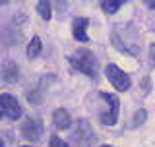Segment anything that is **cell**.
Here are the masks:
<instances>
[{"mask_svg":"<svg viewBox=\"0 0 155 147\" xmlns=\"http://www.w3.org/2000/svg\"><path fill=\"white\" fill-rule=\"evenodd\" d=\"M0 110H2V114L8 116L10 120L21 118V106H19L18 99L14 95H8V93L0 95Z\"/></svg>","mask_w":155,"mask_h":147,"instance_id":"cell-5","label":"cell"},{"mask_svg":"<svg viewBox=\"0 0 155 147\" xmlns=\"http://www.w3.org/2000/svg\"><path fill=\"white\" fill-rule=\"evenodd\" d=\"M2 77L8 83H16L19 80V68L14 60H6L2 64Z\"/></svg>","mask_w":155,"mask_h":147,"instance_id":"cell-8","label":"cell"},{"mask_svg":"<svg viewBox=\"0 0 155 147\" xmlns=\"http://www.w3.org/2000/svg\"><path fill=\"white\" fill-rule=\"evenodd\" d=\"M37 12H39V16L45 19V21H48L51 16H52L51 14V4L45 2V0H43V2H37Z\"/></svg>","mask_w":155,"mask_h":147,"instance_id":"cell-12","label":"cell"},{"mask_svg":"<svg viewBox=\"0 0 155 147\" xmlns=\"http://www.w3.org/2000/svg\"><path fill=\"white\" fill-rule=\"evenodd\" d=\"M21 147H33V145H21Z\"/></svg>","mask_w":155,"mask_h":147,"instance_id":"cell-18","label":"cell"},{"mask_svg":"<svg viewBox=\"0 0 155 147\" xmlns=\"http://www.w3.org/2000/svg\"><path fill=\"white\" fill-rule=\"evenodd\" d=\"M87 25H89V19H85V18H76L74 21H72V35H74L76 41H80V43L89 41V37H87V33H85Z\"/></svg>","mask_w":155,"mask_h":147,"instance_id":"cell-7","label":"cell"},{"mask_svg":"<svg viewBox=\"0 0 155 147\" xmlns=\"http://www.w3.org/2000/svg\"><path fill=\"white\" fill-rule=\"evenodd\" d=\"M41 134H43V126H41V122L35 120V118H29L23 122V126H21V136L25 139L29 141H37V139H41Z\"/></svg>","mask_w":155,"mask_h":147,"instance_id":"cell-6","label":"cell"},{"mask_svg":"<svg viewBox=\"0 0 155 147\" xmlns=\"http://www.w3.org/2000/svg\"><path fill=\"white\" fill-rule=\"evenodd\" d=\"M52 122L58 130H68L72 126V118H70V112L66 109H56L52 112Z\"/></svg>","mask_w":155,"mask_h":147,"instance_id":"cell-9","label":"cell"},{"mask_svg":"<svg viewBox=\"0 0 155 147\" xmlns=\"http://www.w3.org/2000/svg\"><path fill=\"white\" fill-rule=\"evenodd\" d=\"M99 147H113V145H99Z\"/></svg>","mask_w":155,"mask_h":147,"instance_id":"cell-17","label":"cell"},{"mask_svg":"<svg viewBox=\"0 0 155 147\" xmlns=\"http://www.w3.org/2000/svg\"><path fill=\"white\" fill-rule=\"evenodd\" d=\"M122 6H124L122 0H107V2H101V10H103L105 14H109V16L116 14Z\"/></svg>","mask_w":155,"mask_h":147,"instance_id":"cell-10","label":"cell"},{"mask_svg":"<svg viewBox=\"0 0 155 147\" xmlns=\"http://www.w3.org/2000/svg\"><path fill=\"white\" fill-rule=\"evenodd\" d=\"M145 6L151 8V10H155V2H145Z\"/></svg>","mask_w":155,"mask_h":147,"instance_id":"cell-16","label":"cell"},{"mask_svg":"<svg viewBox=\"0 0 155 147\" xmlns=\"http://www.w3.org/2000/svg\"><path fill=\"white\" fill-rule=\"evenodd\" d=\"M101 99H105L109 103V109L107 112L101 114V122L105 126H114L116 120H118V112H120V101L114 93H101Z\"/></svg>","mask_w":155,"mask_h":147,"instance_id":"cell-3","label":"cell"},{"mask_svg":"<svg viewBox=\"0 0 155 147\" xmlns=\"http://www.w3.org/2000/svg\"><path fill=\"white\" fill-rule=\"evenodd\" d=\"M41 48H43L41 39H39V37H33V39H31V43L27 45V58H29V60L37 58L39 54H41Z\"/></svg>","mask_w":155,"mask_h":147,"instance_id":"cell-11","label":"cell"},{"mask_svg":"<svg viewBox=\"0 0 155 147\" xmlns=\"http://www.w3.org/2000/svg\"><path fill=\"white\" fill-rule=\"evenodd\" d=\"M70 64L76 68L78 72L85 74L87 77H95L99 76V60L95 58V54L87 48H78L74 54L70 56Z\"/></svg>","mask_w":155,"mask_h":147,"instance_id":"cell-1","label":"cell"},{"mask_svg":"<svg viewBox=\"0 0 155 147\" xmlns=\"http://www.w3.org/2000/svg\"><path fill=\"white\" fill-rule=\"evenodd\" d=\"M105 76H107V80L113 83V87L116 91H128L130 85H132L130 76L124 70H120L118 66H114V64H109L105 68Z\"/></svg>","mask_w":155,"mask_h":147,"instance_id":"cell-2","label":"cell"},{"mask_svg":"<svg viewBox=\"0 0 155 147\" xmlns=\"http://www.w3.org/2000/svg\"><path fill=\"white\" fill-rule=\"evenodd\" d=\"M48 147H70L66 143L62 138H58V136H51V141H48Z\"/></svg>","mask_w":155,"mask_h":147,"instance_id":"cell-14","label":"cell"},{"mask_svg":"<svg viewBox=\"0 0 155 147\" xmlns=\"http://www.w3.org/2000/svg\"><path fill=\"white\" fill-rule=\"evenodd\" d=\"M149 58H151V62L155 64V43H151V47H149Z\"/></svg>","mask_w":155,"mask_h":147,"instance_id":"cell-15","label":"cell"},{"mask_svg":"<svg viewBox=\"0 0 155 147\" xmlns=\"http://www.w3.org/2000/svg\"><path fill=\"white\" fill-rule=\"evenodd\" d=\"M0 147H4V143H2V141H0Z\"/></svg>","mask_w":155,"mask_h":147,"instance_id":"cell-20","label":"cell"},{"mask_svg":"<svg viewBox=\"0 0 155 147\" xmlns=\"http://www.w3.org/2000/svg\"><path fill=\"white\" fill-rule=\"evenodd\" d=\"M145 118H147V112H145L143 109H140V110H136V114H134V126H142L143 122H145Z\"/></svg>","mask_w":155,"mask_h":147,"instance_id":"cell-13","label":"cell"},{"mask_svg":"<svg viewBox=\"0 0 155 147\" xmlns=\"http://www.w3.org/2000/svg\"><path fill=\"white\" fill-rule=\"evenodd\" d=\"M95 141V132L91 130L87 120H78V128L74 132V145L76 147H91Z\"/></svg>","mask_w":155,"mask_h":147,"instance_id":"cell-4","label":"cell"},{"mask_svg":"<svg viewBox=\"0 0 155 147\" xmlns=\"http://www.w3.org/2000/svg\"><path fill=\"white\" fill-rule=\"evenodd\" d=\"M2 116H4V114H2V110H0V118H2Z\"/></svg>","mask_w":155,"mask_h":147,"instance_id":"cell-19","label":"cell"}]
</instances>
